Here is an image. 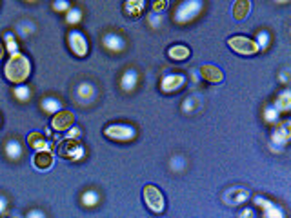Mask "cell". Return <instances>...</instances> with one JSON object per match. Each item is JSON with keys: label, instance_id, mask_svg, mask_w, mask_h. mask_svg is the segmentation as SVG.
<instances>
[{"label": "cell", "instance_id": "6da1fadb", "mask_svg": "<svg viewBox=\"0 0 291 218\" xmlns=\"http://www.w3.org/2000/svg\"><path fill=\"white\" fill-rule=\"evenodd\" d=\"M4 74L6 78L13 82V84H22L28 76L31 74V62L30 58L22 53H11L10 60L4 66Z\"/></svg>", "mask_w": 291, "mask_h": 218}, {"label": "cell", "instance_id": "7a4b0ae2", "mask_svg": "<svg viewBox=\"0 0 291 218\" xmlns=\"http://www.w3.org/2000/svg\"><path fill=\"white\" fill-rule=\"evenodd\" d=\"M204 10V2L202 0H182L178 8L175 10V15H173V20L176 24H190L196 16L200 15V11Z\"/></svg>", "mask_w": 291, "mask_h": 218}, {"label": "cell", "instance_id": "3957f363", "mask_svg": "<svg viewBox=\"0 0 291 218\" xmlns=\"http://www.w3.org/2000/svg\"><path fill=\"white\" fill-rule=\"evenodd\" d=\"M142 196H144L146 206H148L153 213H162L164 208H166L164 194H162L160 189L156 188V186H153V184H148V186H146L144 191H142Z\"/></svg>", "mask_w": 291, "mask_h": 218}, {"label": "cell", "instance_id": "277c9868", "mask_svg": "<svg viewBox=\"0 0 291 218\" xmlns=\"http://www.w3.org/2000/svg\"><path fill=\"white\" fill-rule=\"evenodd\" d=\"M56 151H58V156H62V158H68V160H80L82 156H84V148H82V144L78 142V138H68L62 140L60 144H58V148H56Z\"/></svg>", "mask_w": 291, "mask_h": 218}, {"label": "cell", "instance_id": "5b68a950", "mask_svg": "<svg viewBox=\"0 0 291 218\" xmlns=\"http://www.w3.org/2000/svg\"><path fill=\"white\" fill-rule=\"evenodd\" d=\"M104 134L110 140H116V142H128L136 136V129L130 124H110L104 129Z\"/></svg>", "mask_w": 291, "mask_h": 218}, {"label": "cell", "instance_id": "8992f818", "mask_svg": "<svg viewBox=\"0 0 291 218\" xmlns=\"http://www.w3.org/2000/svg\"><path fill=\"white\" fill-rule=\"evenodd\" d=\"M228 46H230L231 50L235 51L238 54H255L258 53V46H256L255 40L248 38V36H242V35H235L231 36L228 40Z\"/></svg>", "mask_w": 291, "mask_h": 218}, {"label": "cell", "instance_id": "52a82bcc", "mask_svg": "<svg viewBox=\"0 0 291 218\" xmlns=\"http://www.w3.org/2000/svg\"><path fill=\"white\" fill-rule=\"evenodd\" d=\"M68 44H70V50L73 54H76L78 58H84L88 51H90V44H88V38L82 35L80 31H70L68 33Z\"/></svg>", "mask_w": 291, "mask_h": 218}, {"label": "cell", "instance_id": "ba28073f", "mask_svg": "<svg viewBox=\"0 0 291 218\" xmlns=\"http://www.w3.org/2000/svg\"><path fill=\"white\" fill-rule=\"evenodd\" d=\"M186 84V76L180 73H168L162 76L160 80V90L164 93H175V91L182 90Z\"/></svg>", "mask_w": 291, "mask_h": 218}, {"label": "cell", "instance_id": "9c48e42d", "mask_svg": "<svg viewBox=\"0 0 291 218\" xmlns=\"http://www.w3.org/2000/svg\"><path fill=\"white\" fill-rule=\"evenodd\" d=\"M96 98V88L91 82H80L75 90V100L76 104L88 106Z\"/></svg>", "mask_w": 291, "mask_h": 218}, {"label": "cell", "instance_id": "30bf717a", "mask_svg": "<svg viewBox=\"0 0 291 218\" xmlns=\"http://www.w3.org/2000/svg\"><path fill=\"white\" fill-rule=\"evenodd\" d=\"M73 124H75V114H73V111H68V109H60L51 120V128L55 131H68Z\"/></svg>", "mask_w": 291, "mask_h": 218}, {"label": "cell", "instance_id": "8fae6325", "mask_svg": "<svg viewBox=\"0 0 291 218\" xmlns=\"http://www.w3.org/2000/svg\"><path fill=\"white\" fill-rule=\"evenodd\" d=\"M250 198V191L246 188H230L226 193L222 194V200L228 204V206H238V204H244Z\"/></svg>", "mask_w": 291, "mask_h": 218}, {"label": "cell", "instance_id": "7c38bea8", "mask_svg": "<svg viewBox=\"0 0 291 218\" xmlns=\"http://www.w3.org/2000/svg\"><path fill=\"white\" fill-rule=\"evenodd\" d=\"M55 164L53 158V153L50 149H44V151H36L35 156H33V168L38 169V171H50Z\"/></svg>", "mask_w": 291, "mask_h": 218}, {"label": "cell", "instance_id": "4fadbf2b", "mask_svg": "<svg viewBox=\"0 0 291 218\" xmlns=\"http://www.w3.org/2000/svg\"><path fill=\"white\" fill-rule=\"evenodd\" d=\"M102 46H104L106 50L111 51V53H120L124 51L126 48V42L120 35H116V33H106L102 36Z\"/></svg>", "mask_w": 291, "mask_h": 218}, {"label": "cell", "instance_id": "5bb4252c", "mask_svg": "<svg viewBox=\"0 0 291 218\" xmlns=\"http://www.w3.org/2000/svg\"><path fill=\"white\" fill-rule=\"evenodd\" d=\"M290 136H291V124L290 122H282V124L273 131V134H271V142H273V146L284 148V146L288 144Z\"/></svg>", "mask_w": 291, "mask_h": 218}, {"label": "cell", "instance_id": "9a60e30c", "mask_svg": "<svg viewBox=\"0 0 291 218\" xmlns=\"http://www.w3.org/2000/svg\"><path fill=\"white\" fill-rule=\"evenodd\" d=\"M198 73H200V78L208 80L211 84H218V82L224 80V74H222V71L216 66H211V64L202 66L200 70H198Z\"/></svg>", "mask_w": 291, "mask_h": 218}, {"label": "cell", "instance_id": "2e32d148", "mask_svg": "<svg viewBox=\"0 0 291 218\" xmlns=\"http://www.w3.org/2000/svg\"><path fill=\"white\" fill-rule=\"evenodd\" d=\"M146 10V0H126L124 2V11L128 16L138 18Z\"/></svg>", "mask_w": 291, "mask_h": 218}, {"label": "cell", "instance_id": "e0dca14e", "mask_svg": "<svg viewBox=\"0 0 291 218\" xmlns=\"http://www.w3.org/2000/svg\"><path fill=\"white\" fill-rule=\"evenodd\" d=\"M4 153H6V156L10 160H13V162H16V160H20V156H22V146H20V142L18 140H15V138H10L8 142L4 144Z\"/></svg>", "mask_w": 291, "mask_h": 218}, {"label": "cell", "instance_id": "ac0fdd59", "mask_svg": "<svg viewBox=\"0 0 291 218\" xmlns=\"http://www.w3.org/2000/svg\"><path fill=\"white\" fill-rule=\"evenodd\" d=\"M136 84H138V73H136L135 70H128L124 74H122V78H120V88L126 91V93H130V91L135 90Z\"/></svg>", "mask_w": 291, "mask_h": 218}, {"label": "cell", "instance_id": "d6986e66", "mask_svg": "<svg viewBox=\"0 0 291 218\" xmlns=\"http://www.w3.org/2000/svg\"><path fill=\"white\" fill-rule=\"evenodd\" d=\"M28 144H30V148L35 149V151L50 149V142L44 138V134H42L40 131H33V133L28 134Z\"/></svg>", "mask_w": 291, "mask_h": 218}, {"label": "cell", "instance_id": "ffe728a7", "mask_svg": "<svg viewBox=\"0 0 291 218\" xmlns=\"http://www.w3.org/2000/svg\"><path fill=\"white\" fill-rule=\"evenodd\" d=\"M250 11H251L250 0H236L235 4H233V16L236 20H244L250 15Z\"/></svg>", "mask_w": 291, "mask_h": 218}, {"label": "cell", "instance_id": "44dd1931", "mask_svg": "<svg viewBox=\"0 0 291 218\" xmlns=\"http://www.w3.org/2000/svg\"><path fill=\"white\" fill-rule=\"evenodd\" d=\"M168 56H170L171 60H186L188 56H190V48H186V46L182 44H175L171 46L170 50H168Z\"/></svg>", "mask_w": 291, "mask_h": 218}, {"label": "cell", "instance_id": "7402d4cb", "mask_svg": "<svg viewBox=\"0 0 291 218\" xmlns=\"http://www.w3.org/2000/svg\"><path fill=\"white\" fill-rule=\"evenodd\" d=\"M40 108L44 109L46 113L55 114V113H58V111L62 109V102L58 98H55V96H46V98H42Z\"/></svg>", "mask_w": 291, "mask_h": 218}, {"label": "cell", "instance_id": "603a6c76", "mask_svg": "<svg viewBox=\"0 0 291 218\" xmlns=\"http://www.w3.org/2000/svg\"><path fill=\"white\" fill-rule=\"evenodd\" d=\"M273 106H275V108L278 109L280 113H288V111L291 109V93H290V90L282 91V93L276 96L275 104H273Z\"/></svg>", "mask_w": 291, "mask_h": 218}, {"label": "cell", "instance_id": "cb8c5ba5", "mask_svg": "<svg viewBox=\"0 0 291 218\" xmlns=\"http://www.w3.org/2000/svg\"><path fill=\"white\" fill-rule=\"evenodd\" d=\"M80 202L84 208H95L96 204L100 202V194L96 193V191H91V189H88V191H84L80 196Z\"/></svg>", "mask_w": 291, "mask_h": 218}, {"label": "cell", "instance_id": "d4e9b609", "mask_svg": "<svg viewBox=\"0 0 291 218\" xmlns=\"http://www.w3.org/2000/svg\"><path fill=\"white\" fill-rule=\"evenodd\" d=\"M15 31L20 36H30V35L35 33V24L30 22V20H20V22L15 26Z\"/></svg>", "mask_w": 291, "mask_h": 218}, {"label": "cell", "instance_id": "484cf974", "mask_svg": "<svg viewBox=\"0 0 291 218\" xmlns=\"http://www.w3.org/2000/svg\"><path fill=\"white\" fill-rule=\"evenodd\" d=\"M13 94H15V98L18 100V102H28V100L31 98V90L30 86H16L15 90H13Z\"/></svg>", "mask_w": 291, "mask_h": 218}, {"label": "cell", "instance_id": "4316f807", "mask_svg": "<svg viewBox=\"0 0 291 218\" xmlns=\"http://www.w3.org/2000/svg\"><path fill=\"white\" fill-rule=\"evenodd\" d=\"M82 20V11L78 8H70L66 11V22L71 26H76Z\"/></svg>", "mask_w": 291, "mask_h": 218}, {"label": "cell", "instance_id": "83f0119b", "mask_svg": "<svg viewBox=\"0 0 291 218\" xmlns=\"http://www.w3.org/2000/svg\"><path fill=\"white\" fill-rule=\"evenodd\" d=\"M278 116H280V111L275 106H266V109H264V120H266L268 124L278 122Z\"/></svg>", "mask_w": 291, "mask_h": 218}, {"label": "cell", "instance_id": "f1b7e54d", "mask_svg": "<svg viewBox=\"0 0 291 218\" xmlns=\"http://www.w3.org/2000/svg\"><path fill=\"white\" fill-rule=\"evenodd\" d=\"M170 168H171V171L180 173V171H184V168H186V158H184L182 154H175V156H171Z\"/></svg>", "mask_w": 291, "mask_h": 218}, {"label": "cell", "instance_id": "f546056e", "mask_svg": "<svg viewBox=\"0 0 291 218\" xmlns=\"http://www.w3.org/2000/svg\"><path fill=\"white\" fill-rule=\"evenodd\" d=\"M256 46H258V50H268L270 48V33L268 31H258L256 33Z\"/></svg>", "mask_w": 291, "mask_h": 218}, {"label": "cell", "instance_id": "4dcf8cb0", "mask_svg": "<svg viewBox=\"0 0 291 218\" xmlns=\"http://www.w3.org/2000/svg\"><path fill=\"white\" fill-rule=\"evenodd\" d=\"M198 104H200V102H198L196 96H188V98L182 102V111H184V113H193V111L198 108Z\"/></svg>", "mask_w": 291, "mask_h": 218}, {"label": "cell", "instance_id": "1f68e13d", "mask_svg": "<svg viewBox=\"0 0 291 218\" xmlns=\"http://www.w3.org/2000/svg\"><path fill=\"white\" fill-rule=\"evenodd\" d=\"M4 42H6V50L11 53H16L18 51V44H16V40H15V35L13 33H6L4 35Z\"/></svg>", "mask_w": 291, "mask_h": 218}, {"label": "cell", "instance_id": "d6a6232c", "mask_svg": "<svg viewBox=\"0 0 291 218\" xmlns=\"http://www.w3.org/2000/svg\"><path fill=\"white\" fill-rule=\"evenodd\" d=\"M148 22H150V26L153 28V30H158V28L162 26V22H164L162 13H151V15L148 16Z\"/></svg>", "mask_w": 291, "mask_h": 218}, {"label": "cell", "instance_id": "836d02e7", "mask_svg": "<svg viewBox=\"0 0 291 218\" xmlns=\"http://www.w3.org/2000/svg\"><path fill=\"white\" fill-rule=\"evenodd\" d=\"M264 216L266 218H282L284 216V213H282V209H278L273 204V206H270L268 209H264Z\"/></svg>", "mask_w": 291, "mask_h": 218}, {"label": "cell", "instance_id": "e575fe53", "mask_svg": "<svg viewBox=\"0 0 291 218\" xmlns=\"http://www.w3.org/2000/svg\"><path fill=\"white\" fill-rule=\"evenodd\" d=\"M168 6H170L168 0H153L151 10H153V13H164V11L168 10Z\"/></svg>", "mask_w": 291, "mask_h": 218}, {"label": "cell", "instance_id": "d590c367", "mask_svg": "<svg viewBox=\"0 0 291 218\" xmlns=\"http://www.w3.org/2000/svg\"><path fill=\"white\" fill-rule=\"evenodd\" d=\"M70 8H71L70 0H55V2H53V10L58 11V13H66Z\"/></svg>", "mask_w": 291, "mask_h": 218}, {"label": "cell", "instance_id": "8d00e7d4", "mask_svg": "<svg viewBox=\"0 0 291 218\" xmlns=\"http://www.w3.org/2000/svg\"><path fill=\"white\" fill-rule=\"evenodd\" d=\"M66 134H68V136H70V138H80V134H82V129L80 128H76L75 124L71 126L70 129H68V131H66Z\"/></svg>", "mask_w": 291, "mask_h": 218}, {"label": "cell", "instance_id": "74e56055", "mask_svg": "<svg viewBox=\"0 0 291 218\" xmlns=\"http://www.w3.org/2000/svg\"><path fill=\"white\" fill-rule=\"evenodd\" d=\"M255 206H258V208H262V209H268L270 206H273V202H270V200L264 198V196H255Z\"/></svg>", "mask_w": 291, "mask_h": 218}, {"label": "cell", "instance_id": "f35d334b", "mask_svg": "<svg viewBox=\"0 0 291 218\" xmlns=\"http://www.w3.org/2000/svg\"><path fill=\"white\" fill-rule=\"evenodd\" d=\"M46 213L44 211H38V209H35V211H30L28 213V218H44Z\"/></svg>", "mask_w": 291, "mask_h": 218}, {"label": "cell", "instance_id": "ab89813d", "mask_svg": "<svg viewBox=\"0 0 291 218\" xmlns=\"http://www.w3.org/2000/svg\"><path fill=\"white\" fill-rule=\"evenodd\" d=\"M6 209H8V200L0 194V214H4L6 213Z\"/></svg>", "mask_w": 291, "mask_h": 218}, {"label": "cell", "instance_id": "60d3db41", "mask_svg": "<svg viewBox=\"0 0 291 218\" xmlns=\"http://www.w3.org/2000/svg\"><path fill=\"white\" fill-rule=\"evenodd\" d=\"M280 82L282 84H288V82H290V70H284L280 73Z\"/></svg>", "mask_w": 291, "mask_h": 218}, {"label": "cell", "instance_id": "b9f144b4", "mask_svg": "<svg viewBox=\"0 0 291 218\" xmlns=\"http://www.w3.org/2000/svg\"><path fill=\"white\" fill-rule=\"evenodd\" d=\"M238 216H242V218H253L255 216V213H253V211H251V209H244V211H240V214H238Z\"/></svg>", "mask_w": 291, "mask_h": 218}, {"label": "cell", "instance_id": "7bdbcfd3", "mask_svg": "<svg viewBox=\"0 0 291 218\" xmlns=\"http://www.w3.org/2000/svg\"><path fill=\"white\" fill-rule=\"evenodd\" d=\"M191 73H193V80H195V82H198V78H200V73H198V70H193Z\"/></svg>", "mask_w": 291, "mask_h": 218}, {"label": "cell", "instance_id": "ee69618b", "mask_svg": "<svg viewBox=\"0 0 291 218\" xmlns=\"http://www.w3.org/2000/svg\"><path fill=\"white\" fill-rule=\"evenodd\" d=\"M276 4H288V2H290V0H275Z\"/></svg>", "mask_w": 291, "mask_h": 218}, {"label": "cell", "instance_id": "f6af8a7d", "mask_svg": "<svg viewBox=\"0 0 291 218\" xmlns=\"http://www.w3.org/2000/svg\"><path fill=\"white\" fill-rule=\"evenodd\" d=\"M4 56V48H2V44H0V58Z\"/></svg>", "mask_w": 291, "mask_h": 218}, {"label": "cell", "instance_id": "bcb514c9", "mask_svg": "<svg viewBox=\"0 0 291 218\" xmlns=\"http://www.w3.org/2000/svg\"><path fill=\"white\" fill-rule=\"evenodd\" d=\"M26 2H36V0H26Z\"/></svg>", "mask_w": 291, "mask_h": 218}]
</instances>
